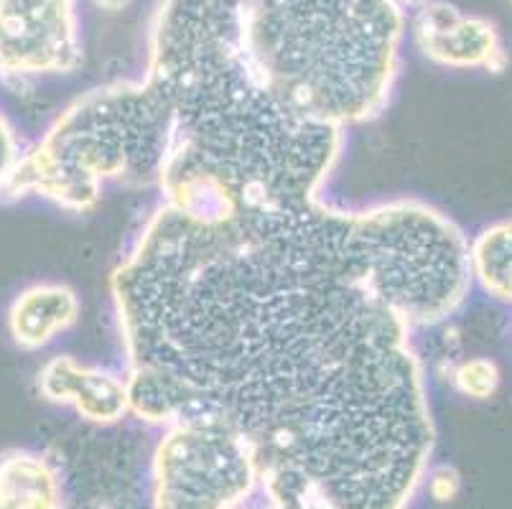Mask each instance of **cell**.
<instances>
[{
  "label": "cell",
  "mask_w": 512,
  "mask_h": 509,
  "mask_svg": "<svg viewBox=\"0 0 512 509\" xmlns=\"http://www.w3.org/2000/svg\"><path fill=\"white\" fill-rule=\"evenodd\" d=\"M469 291V237L421 199L158 202L110 275L130 415L240 431L271 509H408L436 446L413 334Z\"/></svg>",
  "instance_id": "6da1fadb"
},
{
  "label": "cell",
  "mask_w": 512,
  "mask_h": 509,
  "mask_svg": "<svg viewBox=\"0 0 512 509\" xmlns=\"http://www.w3.org/2000/svg\"><path fill=\"white\" fill-rule=\"evenodd\" d=\"M426 0H158L141 82L166 120L161 204L194 217L321 199L347 128L388 105Z\"/></svg>",
  "instance_id": "7a4b0ae2"
},
{
  "label": "cell",
  "mask_w": 512,
  "mask_h": 509,
  "mask_svg": "<svg viewBox=\"0 0 512 509\" xmlns=\"http://www.w3.org/2000/svg\"><path fill=\"white\" fill-rule=\"evenodd\" d=\"M164 148V112L141 79L95 87L21 151L0 199L36 196L67 212H90L110 184H156Z\"/></svg>",
  "instance_id": "3957f363"
},
{
  "label": "cell",
  "mask_w": 512,
  "mask_h": 509,
  "mask_svg": "<svg viewBox=\"0 0 512 509\" xmlns=\"http://www.w3.org/2000/svg\"><path fill=\"white\" fill-rule=\"evenodd\" d=\"M258 492V456L240 431L209 415L164 426L151 459L153 509H242Z\"/></svg>",
  "instance_id": "277c9868"
},
{
  "label": "cell",
  "mask_w": 512,
  "mask_h": 509,
  "mask_svg": "<svg viewBox=\"0 0 512 509\" xmlns=\"http://www.w3.org/2000/svg\"><path fill=\"white\" fill-rule=\"evenodd\" d=\"M79 64L77 0H0V79L72 74Z\"/></svg>",
  "instance_id": "5b68a950"
},
{
  "label": "cell",
  "mask_w": 512,
  "mask_h": 509,
  "mask_svg": "<svg viewBox=\"0 0 512 509\" xmlns=\"http://www.w3.org/2000/svg\"><path fill=\"white\" fill-rule=\"evenodd\" d=\"M411 34L416 49L439 67L502 74L510 64L495 21L464 13L446 0L421 3L413 16Z\"/></svg>",
  "instance_id": "8992f818"
},
{
  "label": "cell",
  "mask_w": 512,
  "mask_h": 509,
  "mask_svg": "<svg viewBox=\"0 0 512 509\" xmlns=\"http://www.w3.org/2000/svg\"><path fill=\"white\" fill-rule=\"evenodd\" d=\"M36 392L46 403L72 408L79 418L95 426H113L130 415L125 375L79 362L72 354H57L41 364L36 372Z\"/></svg>",
  "instance_id": "52a82bcc"
},
{
  "label": "cell",
  "mask_w": 512,
  "mask_h": 509,
  "mask_svg": "<svg viewBox=\"0 0 512 509\" xmlns=\"http://www.w3.org/2000/svg\"><path fill=\"white\" fill-rule=\"evenodd\" d=\"M82 316L77 291L59 280L31 283L13 296L6 311V331L21 352H41L72 331Z\"/></svg>",
  "instance_id": "ba28073f"
},
{
  "label": "cell",
  "mask_w": 512,
  "mask_h": 509,
  "mask_svg": "<svg viewBox=\"0 0 512 509\" xmlns=\"http://www.w3.org/2000/svg\"><path fill=\"white\" fill-rule=\"evenodd\" d=\"M0 509H64V487L57 466L31 448L3 451Z\"/></svg>",
  "instance_id": "9c48e42d"
},
{
  "label": "cell",
  "mask_w": 512,
  "mask_h": 509,
  "mask_svg": "<svg viewBox=\"0 0 512 509\" xmlns=\"http://www.w3.org/2000/svg\"><path fill=\"white\" fill-rule=\"evenodd\" d=\"M469 273L487 296L512 306V217L487 224L469 240Z\"/></svg>",
  "instance_id": "30bf717a"
},
{
  "label": "cell",
  "mask_w": 512,
  "mask_h": 509,
  "mask_svg": "<svg viewBox=\"0 0 512 509\" xmlns=\"http://www.w3.org/2000/svg\"><path fill=\"white\" fill-rule=\"evenodd\" d=\"M451 382L462 398L469 400H490L495 398L502 385V372L495 359L490 357H467L449 367Z\"/></svg>",
  "instance_id": "8fae6325"
},
{
  "label": "cell",
  "mask_w": 512,
  "mask_h": 509,
  "mask_svg": "<svg viewBox=\"0 0 512 509\" xmlns=\"http://www.w3.org/2000/svg\"><path fill=\"white\" fill-rule=\"evenodd\" d=\"M423 484H426L428 497L434 499V502L449 504L462 492V474L449 464L428 466Z\"/></svg>",
  "instance_id": "7c38bea8"
},
{
  "label": "cell",
  "mask_w": 512,
  "mask_h": 509,
  "mask_svg": "<svg viewBox=\"0 0 512 509\" xmlns=\"http://www.w3.org/2000/svg\"><path fill=\"white\" fill-rule=\"evenodd\" d=\"M18 156H21V143H18L16 130L8 123L6 115L0 112V196L6 191V184L11 179V171L16 166Z\"/></svg>",
  "instance_id": "4fadbf2b"
},
{
  "label": "cell",
  "mask_w": 512,
  "mask_h": 509,
  "mask_svg": "<svg viewBox=\"0 0 512 509\" xmlns=\"http://www.w3.org/2000/svg\"><path fill=\"white\" fill-rule=\"evenodd\" d=\"M133 0H95V6L102 8V11L107 13H118V11H125V8L130 6Z\"/></svg>",
  "instance_id": "5bb4252c"
},
{
  "label": "cell",
  "mask_w": 512,
  "mask_h": 509,
  "mask_svg": "<svg viewBox=\"0 0 512 509\" xmlns=\"http://www.w3.org/2000/svg\"><path fill=\"white\" fill-rule=\"evenodd\" d=\"M510 3H512V0H510Z\"/></svg>",
  "instance_id": "9a60e30c"
}]
</instances>
